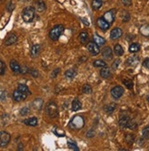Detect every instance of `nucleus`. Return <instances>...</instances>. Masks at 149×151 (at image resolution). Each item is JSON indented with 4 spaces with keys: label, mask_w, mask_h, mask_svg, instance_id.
<instances>
[{
    "label": "nucleus",
    "mask_w": 149,
    "mask_h": 151,
    "mask_svg": "<svg viewBox=\"0 0 149 151\" xmlns=\"http://www.w3.org/2000/svg\"><path fill=\"white\" fill-rule=\"evenodd\" d=\"M122 30L120 28H115L112 29L110 33V38L112 40H115L120 39L122 37Z\"/></svg>",
    "instance_id": "nucleus-10"
},
{
    "label": "nucleus",
    "mask_w": 149,
    "mask_h": 151,
    "mask_svg": "<svg viewBox=\"0 0 149 151\" xmlns=\"http://www.w3.org/2000/svg\"><path fill=\"white\" fill-rule=\"evenodd\" d=\"M93 66L96 68H103L106 67V63L102 60H96L93 61Z\"/></svg>",
    "instance_id": "nucleus-28"
},
{
    "label": "nucleus",
    "mask_w": 149,
    "mask_h": 151,
    "mask_svg": "<svg viewBox=\"0 0 149 151\" xmlns=\"http://www.w3.org/2000/svg\"><path fill=\"white\" fill-rule=\"evenodd\" d=\"M16 40H17L16 35L14 34V33H12V34L7 35V37L5 40V44H6V46H10V45H12V44L16 43Z\"/></svg>",
    "instance_id": "nucleus-12"
},
{
    "label": "nucleus",
    "mask_w": 149,
    "mask_h": 151,
    "mask_svg": "<svg viewBox=\"0 0 149 151\" xmlns=\"http://www.w3.org/2000/svg\"><path fill=\"white\" fill-rule=\"evenodd\" d=\"M29 108H28V107H24V108H22L21 110H20V114L21 115H27V114H29Z\"/></svg>",
    "instance_id": "nucleus-42"
},
{
    "label": "nucleus",
    "mask_w": 149,
    "mask_h": 151,
    "mask_svg": "<svg viewBox=\"0 0 149 151\" xmlns=\"http://www.w3.org/2000/svg\"><path fill=\"white\" fill-rule=\"evenodd\" d=\"M97 26L103 31L109 29V28H110V24L105 20L103 17H99L97 19Z\"/></svg>",
    "instance_id": "nucleus-11"
},
{
    "label": "nucleus",
    "mask_w": 149,
    "mask_h": 151,
    "mask_svg": "<svg viewBox=\"0 0 149 151\" xmlns=\"http://www.w3.org/2000/svg\"><path fill=\"white\" fill-rule=\"evenodd\" d=\"M40 50H41V47L39 44H36V45H33L32 48H31V50H30V55L32 58H36L39 56V54L40 53Z\"/></svg>",
    "instance_id": "nucleus-15"
},
{
    "label": "nucleus",
    "mask_w": 149,
    "mask_h": 151,
    "mask_svg": "<svg viewBox=\"0 0 149 151\" xmlns=\"http://www.w3.org/2000/svg\"><path fill=\"white\" fill-rule=\"evenodd\" d=\"M17 90H19V91H21V92H23L25 93H27L28 95L31 93L30 91H29V87L27 85H25V84H19V87H17Z\"/></svg>",
    "instance_id": "nucleus-32"
},
{
    "label": "nucleus",
    "mask_w": 149,
    "mask_h": 151,
    "mask_svg": "<svg viewBox=\"0 0 149 151\" xmlns=\"http://www.w3.org/2000/svg\"><path fill=\"white\" fill-rule=\"evenodd\" d=\"M102 6V0H92V8L93 10H99Z\"/></svg>",
    "instance_id": "nucleus-24"
},
{
    "label": "nucleus",
    "mask_w": 149,
    "mask_h": 151,
    "mask_svg": "<svg viewBox=\"0 0 149 151\" xmlns=\"http://www.w3.org/2000/svg\"><path fill=\"white\" fill-rule=\"evenodd\" d=\"M64 31V27L62 25H57L49 31V36L52 40H57L60 37V35Z\"/></svg>",
    "instance_id": "nucleus-4"
},
{
    "label": "nucleus",
    "mask_w": 149,
    "mask_h": 151,
    "mask_svg": "<svg viewBox=\"0 0 149 151\" xmlns=\"http://www.w3.org/2000/svg\"><path fill=\"white\" fill-rule=\"evenodd\" d=\"M24 124L29 127H36L38 125V119L36 117H31L29 119L24 120Z\"/></svg>",
    "instance_id": "nucleus-21"
},
{
    "label": "nucleus",
    "mask_w": 149,
    "mask_h": 151,
    "mask_svg": "<svg viewBox=\"0 0 149 151\" xmlns=\"http://www.w3.org/2000/svg\"><path fill=\"white\" fill-rule=\"evenodd\" d=\"M124 92H125L124 88H122V86L117 85L115 87H113L111 90V94L115 99H119L120 97L124 94Z\"/></svg>",
    "instance_id": "nucleus-7"
},
{
    "label": "nucleus",
    "mask_w": 149,
    "mask_h": 151,
    "mask_svg": "<svg viewBox=\"0 0 149 151\" xmlns=\"http://www.w3.org/2000/svg\"><path fill=\"white\" fill-rule=\"evenodd\" d=\"M42 104H43V100L42 99H36V100H34V102L32 103L33 107L35 109H37V110H39L41 108Z\"/></svg>",
    "instance_id": "nucleus-30"
},
{
    "label": "nucleus",
    "mask_w": 149,
    "mask_h": 151,
    "mask_svg": "<svg viewBox=\"0 0 149 151\" xmlns=\"http://www.w3.org/2000/svg\"><path fill=\"white\" fill-rule=\"evenodd\" d=\"M28 94L25 93L19 90H16L14 93H13V98L15 101L16 102H21V101H24L26 98H27Z\"/></svg>",
    "instance_id": "nucleus-9"
},
{
    "label": "nucleus",
    "mask_w": 149,
    "mask_h": 151,
    "mask_svg": "<svg viewBox=\"0 0 149 151\" xmlns=\"http://www.w3.org/2000/svg\"><path fill=\"white\" fill-rule=\"evenodd\" d=\"M102 17L111 25L115 19V9H111L107 12H105Z\"/></svg>",
    "instance_id": "nucleus-8"
},
{
    "label": "nucleus",
    "mask_w": 149,
    "mask_h": 151,
    "mask_svg": "<svg viewBox=\"0 0 149 151\" xmlns=\"http://www.w3.org/2000/svg\"><path fill=\"white\" fill-rule=\"evenodd\" d=\"M95 135V133H94V131L92 130V129H91V130H89L88 132H87V134H86V137H92L93 136Z\"/></svg>",
    "instance_id": "nucleus-46"
},
{
    "label": "nucleus",
    "mask_w": 149,
    "mask_h": 151,
    "mask_svg": "<svg viewBox=\"0 0 149 151\" xmlns=\"http://www.w3.org/2000/svg\"><path fill=\"white\" fill-rule=\"evenodd\" d=\"M69 148H72V149H73V150H75V151H78V150H79L78 146H77L75 143H73V142H69Z\"/></svg>",
    "instance_id": "nucleus-41"
},
{
    "label": "nucleus",
    "mask_w": 149,
    "mask_h": 151,
    "mask_svg": "<svg viewBox=\"0 0 149 151\" xmlns=\"http://www.w3.org/2000/svg\"><path fill=\"white\" fill-rule=\"evenodd\" d=\"M139 63V58L137 56H132L126 60L125 64L127 66H131V67H135Z\"/></svg>",
    "instance_id": "nucleus-14"
},
{
    "label": "nucleus",
    "mask_w": 149,
    "mask_h": 151,
    "mask_svg": "<svg viewBox=\"0 0 149 151\" xmlns=\"http://www.w3.org/2000/svg\"><path fill=\"white\" fill-rule=\"evenodd\" d=\"M11 137L7 132L0 131V147H5L10 142Z\"/></svg>",
    "instance_id": "nucleus-5"
},
{
    "label": "nucleus",
    "mask_w": 149,
    "mask_h": 151,
    "mask_svg": "<svg viewBox=\"0 0 149 151\" xmlns=\"http://www.w3.org/2000/svg\"><path fill=\"white\" fill-rule=\"evenodd\" d=\"M87 50L88 51L91 53L92 56H95V55H98L100 53V49H99V46L96 44L94 41H91L88 43V45H87Z\"/></svg>",
    "instance_id": "nucleus-6"
},
{
    "label": "nucleus",
    "mask_w": 149,
    "mask_h": 151,
    "mask_svg": "<svg viewBox=\"0 0 149 151\" xmlns=\"http://www.w3.org/2000/svg\"><path fill=\"white\" fill-rule=\"evenodd\" d=\"M125 140L126 142V144H128L129 146H132L135 140V136L134 134H125Z\"/></svg>",
    "instance_id": "nucleus-22"
},
{
    "label": "nucleus",
    "mask_w": 149,
    "mask_h": 151,
    "mask_svg": "<svg viewBox=\"0 0 149 151\" xmlns=\"http://www.w3.org/2000/svg\"><path fill=\"white\" fill-rule=\"evenodd\" d=\"M113 51H115V53L117 56H122L124 54V49H122V47L120 45V44H116L115 48H113Z\"/></svg>",
    "instance_id": "nucleus-27"
},
{
    "label": "nucleus",
    "mask_w": 149,
    "mask_h": 151,
    "mask_svg": "<svg viewBox=\"0 0 149 151\" xmlns=\"http://www.w3.org/2000/svg\"><path fill=\"white\" fill-rule=\"evenodd\" d=\"M127 128H130V129H135L136 127H137V124L135 122V121H132L130 119V121H129V123L127 124V127H126Z\"/></svg>",
    "instance_id": "nucleus-37"
},
{
    "label": "nucleus",
    "mask_w": 149,
    "mask_h": 151,
    "mask_svg": "<svg viewBox=\"0 0 149 151\" xmlns=\"http://www.w3.org/2000/svg\"><path fill=\"white\" fill-rule=\"evenodd\" d=\"M35 17V9L31 6L25 7L22 11V19L25 22H31Z\"/></svg>",
    "instance_id": "nucleus-3"
},
{
    "label": "nucleus",
    "mask_w": 149,
    "mask_h": 151,
    "mask_svg": "<svg viewBox=\"0 0 149 151\" xmlns=\"http://www.w3.org/2000/svg\"><path fill=\"white\" fill-rule=\"evenodd\" d=\"M102 55L104 59L112 60V50L110 47H105L102 50Z\"/></svg>",
    "instance_id": "nucleus-13"
},
{
    "label": "nucleus",
    "mask_w": 149,
    "mask_h": 151,
    "mask_svg": "<svg viewBox=\"0 0 149 151\" xmlns=\"http://www.w3.org/2000/svg\"><path fill=\"white\" fill-rule=\"evenodd\" d=\"M29 73L33 76V77H38L39 76V73H38V70H33V69H31V70H29Z\"/></svg>",
    "instance_id": "nucleus-44"
},
{
    "label": "nucleus",
    "mask_w": 149,
    "mask_h": 151,
    "mask_svg": "<svg viewBox=\"0 0 149 151\" xmlns=\"http://www.w3.org/2000/svg\"><path fill=\"white\" fill-rule=\"evenodd\" d=\"M10 68H11V70H13L14 73H21V67H20V65L19 64L17 61H16L14 60L10 61Z\"/></svg>",
    "instance_id": "nucleus-17"
},
{
    "label": "nucleus",
    "mask_w": 149,
    "mask_h": 151,
    "mask_svg": "<svg viewBox=\"0 0 149 151\" xmlns=\"http://www.w3.org/2000/svg\"><path fill=\"white\" fill-rule=\"evenodd\" d=\"M122 83H124L128 89H133V86H134V83L132 80H129V79H125L122 80Z\"/></svg>",
    "instance_id": "nucleus-35"
},
{
    "label": "nucleus",
    "mask_w": 149,
    "mask_h": 151,
    "mask_svg": "<svg viewBox=\"0 0 149 151\" xmlns=\"http://www.w3.org/2000/svg\"><path fill=\"white\" fill-rule=\"evenodd\" d=\"M77 73H76V70L72 69V70H68L67 72L65 73V76L68 78V79H73L75 76H76Z\"/></svg>",
    "instance_id": "nucleus-31"
},
{
    "label": "nucleus",
    "mask_w": 149,
    "mask_h": 151,
    "mask_svg": "<svg viewBox=\"0 0 149 151\" xmlns=\"http://www.w3.org/2000/svg\"><path fill=\"white\" fill-rule=\"evenodd\" d=\"M35 8H36V10L39 12H43L46 9V4L44 3L43 0H38V1L35 3Z\"/></svg>",
    "instance_id": "nucleus-16"
},
{
    "label": "nucleus",
    "mask_w": 149,
    "mask_h": 151,
    "mask_svg": "<svg viewBox=\"0 0 149 151\" xmlns=\"http://www.w3.org/2000/svg\"><path fill=\"white\" fill-rule=\"evenodd\" d=\"M143 66L145 68L149 69V58H146L144 61H143Z\"/></svg>",
    "instance_id": "nucleus-47"
},
{
    "label": "nucleus",
    "mask_w": 149,
    "mask_h": 151,
    "mask_svg": "<svg viewBox=\"0 0 149 151\" xmlns=\"http://www.w3.org/2000/svg\"><path fill=\"white\" fill-rule=\"evenodd\" d=\"M84 126V119L81 115H75V116L69 121V127L73 130H79L82 128Z\"/></svg>",
    "instance_id": "nucleus-1"
},
{
    "label": "nucleus",
    "mask_w": 149,
    "mask_h": 151,
    "mask_svg": "<svg viewBox=\"0 0 149 151\" xmlns=\"http://www.w3.org/2000/svg\"><path fill=\"white\" fill-rule=\"evenodd\" d=\"M140 33L145 37H149V23L143 25L141 28H140Z\"/></svg>",
    "instance_id": "nucleus-26"
},
{
    "label": "nucleus",
    "mask_w": 149,
    "mask_h": 151,
    "mask_svg": "<svg viewBox=\"0 0 149 151\" xmlns=\"http://www.w3.org/2000/svg\"><path fill=\"white\" fill-rule=\"evenodd\" d=\"M6 72V64L2 60H0V75H4Z\"/></svg>",
    "instance_id": "nucleus-38"
},
{
    "label": "nucleus",
    "mask_w": 149,
    "mask_h": 151,
    "mask_svg": "<svg viewBox=\"0 0 149 151\" xmlns=\"http://www.w3.org/2000/svg\"><path fill=\"white\" fill-rule=\"evenodd\" d=\"M45 112L46 114L49 115V117L51 118H54L57 117L58 114H59V108H58V105L56 104V103H54L53 101L49 102L45 107Z\"/></svg>",
    "instance_id": "nucleus-2"
},
{
    "label": "nucleus",
    "mask_w": 149,
    "mask_h": 151,
    "mask_svg": "<svg viewBox=\"0 0 149 151\" xmlns=\"http://www.w3.org/2000/svg\"><path fill=\"white\" fill-rule=\"evenodd\" d=\"M116 107H117L116 104L112 103V104H107L106 106H105V107H104V111L106 112L107 114H112V112H115V110L116 109Z\"/></svg>",
    "instance_id": "nucleus-25"
},
{
    "label": "nucleus",
    "mask_w": 149,
    "mask_h": 151,
    "mask_svg": "<svg viewBox=\"0 0 149 151\" xmlns=\"http://www.w3.org/2000/svg\"><path fill=\"white\" fill-rule=\"evenodd\" d=\"M59 72V69H56V70H53V73H52V74H51V78H55V76H57V75H58Z\"/></svg>",
    "instance_id": "nucleus-48"
},
{
    "label": "nucleus",
    "mask_w": 149,
    "mask_h": 151,
    "mask_svg": "<svg viewBox=\"0 0 149 151\" xmlns=\"http://www.w3.org/2000/svg\"><path fill=\"white\" fill-rule=\"evenodd\" d=\"M81 108H82V103L80 102V100L77 99V98L74 99L72 101V111L76 112L78 110H80Z\"/></svg>",
    "instance_id": "nucleus-23"
},
{
    "label": "nucleus",
    "mask_w": 149,
    "mask_h": 151,
    "mask_svg": "<svg viewBox=\"0 0 149 151\" xmlns=\"http://www.w3.org/2000/svg\"><path fill=\"white\" fill-rule=\"evenodd\" d=\"M140 50V45L137 43H132L129 46V51L131 53H135Z\"/></svg>",
    "instance_id": "nucleus-29"
},
{
    "label": "nucleus",
    "mask_w": 149,
    "mask_h": 151,
    "mask_svg": "<svg viewBox=\"0 0 149 151\" xmlns=\"http://www.w3.org/2000/svg\"><path fill=\"white\" fill-rule=\"evenodd\" d=\"M142 134H143V137L145 139L148 140L149 139V127H145L143 131H142Z\"/></svg>",
    "instance_id": "nucleus-36"
},
{
    "label": "nucleus",
    "mask_w": 149,
    "mask_h": 151,
    "mask_svg": "<svg viewBox=\"0 0 149 151\" xmlns=\"http://www.w3.org/2000/svg\"><path fill=\"white\" fill-rule=\"evenodd\" d=\"M93 41L97 44V45L100 47V46H103L105 44V40L102 37H100L98 34H94L93 36Z\"/></svg>",
    "instance_id": "nucleus-20"
},
{
    "label": "nucleus",
    "mask_w": 149,
    "mask_h": 151,
    "mask_svg": "<svg viewBox=\"0 0 149 151\" xmlns=\"http://www.w3.org/2000/svg\"><path fill=\"white\" fill-rule=\"evenodd\" d=\"M129 121H130V118L127 115H124V116H122L119 120V126L122 128H125L127 127V124L129 123Z\"/></svg>",
    "instance_id": "nucleus-19"
},
{
    "label": "nucleus",
    "mask_w": 149,
    "mask_h": 151,
    "mask_svg": "<svg viewBox=\"0 0 149 151\" xmlns=\"http://www.w3.org/2000/svg\"><path fill=\"white\" fill-rule=\"evenodd\" d=\"M54 133H55V134H56L58 137H63V136L65 135V132H64L63 130L58 129V128H56V129L54 130Z\"/></svg>",
    "instance_id": "nucleus-39"
},
{
    "label": "nucleus",
    "mask_w": 149,
    "mask_h": 151,
    "mask_svg": "<svg viewBox=\"0 0 149 151\" xmlns=\"http://www.w3.org/2000/svg\"><path fill=\"white\" fill-rule=\"evenodd\" d=\"M79 40L82 43H85L87 40H88V33L83 31V32H81L80 36H79Z\"/></svg>",
    "instance_id": "nucleus-33"
},
{
    "label": "nucleus",
    "mask_w": 149,
    "mask_h": 151,
    "mask_svg": "<svg viewBox=\"0 0 149 151\" xmlns=\"http://www.w3.org/2000/svg\"><path fill=\"white\" fill-rule=\"evenodd\" d=\"M5 98H6L5 92H1V91H0V99H1V100H5Z\"/></svg>",
    "instance_id": "nucleus-49"
},
{
    "label": "nucleus",
    "mask_w": 149,
    "mask_h": 151,
    "mask_svg": "<svg viewBox=\"0 0 149 151\" xmlns=\"http://www.w3.org/2000/svg\"><path fill=\"white\" fill-rule=\"evenodd\" d=\"M100 75H101V77H102L103 79H108V78H110V77L112 76L110 69L107 68V67H103V68L101 70Z\"/></svg>",
    "instance_id": "nucleus-18"
},
{
    "label": "nucleus",
    "mask_w": 149,
    "mask_h": 151,
    "mask_svg": "<svg viewBox=\"0 0 149 151\" xmlns=\"http://www.w3.org/2000/svg\"><path fill=\"white\" fill-rule=\"evenodd\" d=\"M122 3L125 6H132V0H122Z\"/></svg>",
    "instance_id": "nucleus-43"
},
{
    "label": "nucleus",
    "mask_w": 149,
    "mask_h": 151,
    "mask_svg": "<svg viewBox=\"0 0 149 151\" xmlns=\"http://www.w3.org/2000/svg\"><path fill=\"white\" fill-rule=\"evenodd\" d=\"M119 63H120V60H115V61H113V63H112V69H115V70H116L117 68H118V66H119Z\"/></svg>",
    "instance_id": "nucleus-45"
},
{
    "label": "nucleus",
    "mask_w": 149,
    "mask_h": 151,
    "mask_svg": "<svg viewBox=\"0 0 149 151\" xmlns=\"http://www.w3.org/2000/svg\"><path fill=\"white\" fill-rule=\"evenodd\" d=\"M82 91L83 93L90 94V93H92V89L91 85H89V84H84V85L82 86Z\"/></svg>",
    "instance_id": "nucleus-34"
},
{
    "label": "nucleus",
    "mask_w": 149,
    "mask_h": 151,
    "mask_svg": "<svg viewBox=\"0 0 149 151\" xmlns=\"http://www.w3.org/2000/svg\"><path fill=\"white\" fill-rule=\"evenodd\" d=\"M146 100L149 102V94H148V95H147V97H146Z\"/></svg>",
    "instance_id": "nucleus-50"
},
{
    "label": "nucleus",
    "mask_w": 149,
    "mask_h": 151,
    "mask_svg": "<svg viewBox=\"0 0 149 151\" xmlns=\"http://www.w3.org/2000/svg\"><path fill=\"white\" fill-rule=\"evenodd\" d=\"M14 8H15V4L12 1H10L9 3L7 4V6H6V9L9 11V12H11L14 9Z\"/></svg>",
    "instance_id": "nucleus-40"
}]
</instances>
